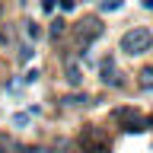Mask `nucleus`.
Instances as JSON below:
<instances>
[{
	"label": "nucleus",
	"instance_id": "nucleus-1",
	"mask_svg": "<svg viewBox=\"0 0 153 153\" xmlns=\"http://www.w3.org/2000/svg\"><path fill=\"white\" fill-rule=\"evenodd\" d=\"M118 48H121L124 54H131V57H137V54H147L153 48V32L147 26H134V29H128L121 35V42H118Z\"/></svg>",
	"mask_w": 153,
	"mask_h": 153
},
{
	"label": "nucleus",
	"instance_id": "nucleus-10",
	"mask_svg": "<svg viewBox=\"0 0 153 153\" xmlns=\"http://www.w3.org/2000/svg\"><path fill=\"white\" fill-rule=\"evenodd\" d=\"M64 26H67V22H64V19H54V22H51V35H61V32H64Z\"/></svg>",
	"mask_w": 153,
	"mask_h": 153
},
{
	"label": "nucleus",
	"instance_id": "nucleus-11",
	"mask_svg": "<svg viewBox=\"0 0 153 153\" xmlns=\"http://www.w3.org/2000/svg\"><path fill=\"white\" fill-rule=\"evenodd\" d=\"M26 35L29 38H38V26H35V22H29V26H26Z\"/></svg>",
	"mask_w": 153,
	"mask_h": 153
},
{
	"label": "nucleus",
	"instance_id": "nucleus-6",
	"mask_svg": "<svg viewBox=\"0 0 153 153\" xmlns=\"http://www.w3.org/2000/svg\"><path fill=\"white\" fill-rule=\"evenodd\" d=\"M64 76H67V83H70V86H80V83H83V67L76 64V61H67Z\"/></svg>",
	"mask_w": 153,
	"mask_h": 153
},
{
	"label": "nucleus",
	"instance_id": "nucleus-2",
	"mask_svg": "<svg viewBox=\"0 0 153 153\" xmlns=\"http://www.w3.org/2000/svg\"><path fill=\"white\" fill-rule=\"evenodd\" d=\"M112 121H118L128 134H134V131H147V121H143V118H140V112H137V108H131V105L112 108Z\"/></svg>",
	"mask_w": 153,
	"mask_h": 153
},
{
	"label": "nucleus",
	"instance_id": "nucleus-16",
	"mask_svg": "<svg viewBox=\"0 0 153 153\" xmlns=\"http://www.w3.org/2000/svg\"><path fill=\"white\" fill-rule=\"evenodd\" d=\"M0 147H3V137H0Z\"/></svg>",
	"mask_w": 153,
	"mask_h": 153
},
{
	"label": "nucleus",
	"instance_id": "nucleus-13",
	"mask_svg": "<svg viewBox=\"0 0 153 153\" xmlns=\"http://www.w3.org/2000/svg\"><path fill=\"white\" fill-rule=\"evenodd\" d=\"M22 80H26V83H35V80H38V70H29V74L22 76Z\"/></svg>",
	"mask_w": 153,
	"mask_h": 153
},
{
	"label": "nucleus",
	"instance_id": "nucleus-3",
	"mask_svg": "<svg viewBox=\"0 0 153 153\" xmlns=\"http://www.w3.org/2000/svg\"><path fill=\"white\" fill-rule=\"evenodd\" d=\"M80 150L83 153H108V137L99 128H83L80 134Z\"/></svg>",
	"mask_w": 153,
	"mask_h": 153
},
{
	"label": "nucleus",
	"instance_id": "nucleus-9",
	"mask_svg": "<svg viewBox=\"0 0 153 153\" xmlns=\"http://www.w3.org/2000/svg\"><path fill=\"white\" fill-rule=\"evenodd\" d=\"M86 102H89V96H67V99H64V105H86Z\"/></svg>",
	"mask_w": 153,
	"mask_h": 153
},
{
	"label": "nucleus",
	"instance_id": "nucleus-7",
	"mask_svg": "<svg viewBox=\"0 0 153 153\" xmlns=\"http://www.w3.org/2000/svg\"><path fill=\"white\" fill-rule=\"evenodd\" d=\"M137 83H140L143 89H153V64H147L140 74H137Z\"/></svg>",
	"mask_w": 153,
	"mask_h": 153
},
{
	"label": "nucleus",
	"instance_id": "nucleus-5",
	"mask_svg": "<svg viewBox=\"0 0 153 153\" xmlns=\"http://www.w3.org/2000/svg\"><path fill=\"white\" fill-rule=\"evenodd\" d=\"M99 35H102V22H99L96 16H89V19H83V22H80V42H83V45L96 42Z\"/></svg>",
	"mask_w": 153,
	"mask_h": 153
},
{
	"label": "nucleus",
	"instance_id": "nucleus-8",
	"mask_svg": "<svg viewBox=\"0 0 153 153\" xmlns=\"http://www.w3.org/2000/svg\"><path fill=\"white\" fill-rule=\"evenodd\" d=\"M124 3L121 0H102V3H99V10H102V13H115V10H121Z\"/></svg>",
	"mask_w": 153,
	"mask_h": 153
},
{
	"label": "nucleus",
	"instance_id": "nucleus-4",
	"mask_svg": "<svg viewBox=\"0 0 153 153\" xmlns=\"http://www.w3.org/2000/svg\"><path fill=\"white\" fill-rule=\"evenodd\" d=\"M99 74H102V83L105 86H115V89H118V86L124 83L121 74H118V67H115V57H105L102 64H99Z\"/></svg>",
	"mask_w": 153,
	"mask_h": 153
},
{
	"label": "nucleus",
	"instance_id": "nucleus-15",
	"mask_svg": "<svg viewBox=\"0 0 153 153\" xmlns=\"http://www.w3.org/2000/svg\"><path fill=\"white\" fill-rule=\"evenodd\" d=\"M0 16H3V3H0Z\"/></svg>",
	"mask_w": 153,
	"mask_h": 153
},
{
	"label": "nucleus",
	"instance_id": "nucleus-12",
	"mask_svg": "<svg viewBox=\"0 0 153 153\" xmlns=\"http://www.w3.org/2000/svg\"><path fill=\"white\" fill-rule=\"evenodd\" d=\"M19 57H22V61H29V57H32V48L22 45V48H19Z\"/></svg>",
	"mask_w": 153,
	"mask_h": 153
},
{
	"label": "nucleus",
	"instance_id": "nucleus-14",
	"mask_svg": "<svg viewBox=\"0 0 153 153\" xmlns=\"http://www.w3.org/2000/svg\"><path fill=\"white\" fill-rule=\"evenodd\" d=\"M143 3H147V10H153V0H143Z\"/></svg>",
	"mask_w": 153,
	"mask_h": 153
}]
</instances>
